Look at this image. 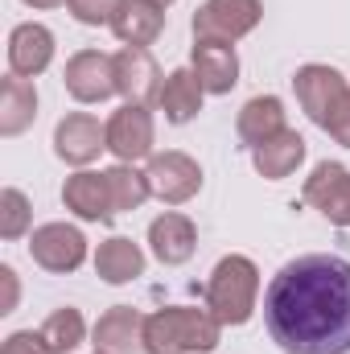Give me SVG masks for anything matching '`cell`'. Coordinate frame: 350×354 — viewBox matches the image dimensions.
Wrapping results in <instances>:
<instances>
[{"instance_id":"83f0119b","label":"cell","mask_w":350,"mask_h":354,"mask_svg":"<svg viewBox=\"0 0 350 354\" xmlns=\"http://www.w3.org/2000/svg\"><path fill=\"white\" fill-rule=\"evenodd\" d=\"M0 354H50V346H46L42 330H37V334H33V330H17V334L4 338Z\"/></svg>"},{"instance_id":"4dcf8cb0","label":"cell","mask_w":350,"mask_h":354,"mask_svg":"<svg viewBox=\"0 0 350 354\" xmlns=\"http://www.w3.org/2000/svg\"><path fill=\"white\" fill-rule=\"evenodd\" d=\"M21 4H29V8H58V4H66V0H21Z\"/></svg>"},{"instance_id":"603a6c76","label":"cell","mask_w":350,"mask_h":354,"mask_svg":"<svg viewBox=\"0 0 350 354\" xmlns=\"http://www.w3.org/2000/svg\"><path fill=\"white\" fill-rule=\"evenodd\" d=\"M202 99H206V91L198 83V75H194L190 66H177V71L165 75V87H161L157 107L165 111L169 124H190V120L202 111Z\"/></svg>"},{"instance_id":"3957f363","label":"cell","mask_w":350,"mask_h":354,"mask_svg":"<svg viewBox=\"0 0 350 354\" xmlns=\"http://www.w3.org/2000/svg\"><path fill=\"white\" fill-rule=\"evenodd\" d=\"M256 297H260V268L248 256H223L210 280H206V309L223 322V326H243L256 313Z\"/></svg>"},{"instance_id":"e0dca14e","label":"cell","mask_w":350,"mask_h":354,"mask_svg":"<svg viewBox=\"0 0 350 354\" xmlns=\"http://www.w3.org/2000/svg\"><path fill=\"white\" fill-rule=\"evenodd\" d=\"M149 248H153V256H157L165 268H177V264H185V260L194 256L198 231H194V223H190L185 214L165 210L161 218L149 223Z\"/></svg>"},{"instance_id":"ffe728a7","label":"cell","mask_w":350,"mask_h":354,"mask_svg":"<svg viewBox=\"0 0 350 354\" xmlns=\"http://www.w3.org/2000/svg\"><path fill=\"white\" fill-rule=\"evenodd\" d=\"M37 120V87L21 75L0 79V136H21Z\"/></svg>"},{"instance_id":"4fadbf2b","label":"cell","mask_w":350,"mask_h":354,"mask_svg":"<svg viewBox=\"0 0 350 354\" xmlns=\"http://www.w3.org/2000/svg\"><path fill=\"white\" fill-rule=\"evenodd\" d=\"M91 338H95L99 354H149V346H145V313L132 309V305H111L95 322Z\"/></svg>"},{"instance_id":"ba28073f","label":"cell","mask_w":350,"mask_h":354,"mask_svg":"<svg viewBox=\"0 0 350 354\" xmlns=\"http://www.w3.org/2000/svg\"><path fill=\"white\" fill-rule=\"evenodd\" d=\"M29 256H33L37 268L62 276V272L83 268V260H87V239H83V231L71 227V223H42V227L29 235Z\"/></svg>"},{"instance_id":"9a60e30c","label":"cell","mask_w":350,"mask_h":354,"mask_svg":"<svg viewBox=\"0 0 350 354\" xmlns=\"http://www.w3.org/2000/svg\"><path fill=\"white\" fill-rule=\"evenodd\" d=\"M54 62V33L37 21H25L8 33V71L21 79H37Z\"/></svg>"},{"instance_id":"6da1fadb","label":"cell","mask_w":350,"mask_h":354,"mask_svg":"<svg viewBox=\"0 0 350 354\" xmlns=\"http://www.w3.org/2000/svg\"><path fill=\"white\" fill-rule=\"evenodd\" d=\"M264 322L284 354H350V264L301 256L264 292Z\"/></svg>"},{"instance_id":"5bb4252c","label":"cell","mask_w":350,"mask_h":354,"mask_svg":"<svg viewBox=\"0 0 350 354\" xmlns=\"http://www.w3.org/2000/svg\"><path fill=\"white\" fill-rule=\"evenodd\" d=\"M190 71L198 75L206 95H231L239 83V54L227 41H194Z\"/></svg>"},{"instance_id":"f1b7e54d","label":"cell","mask_w":350,"mask_h":354,"mask_svg":"<svg viewBox=\"0 0 350 354\" xmlns=\"http://www.w3.org/2000/svg\"><path fill=\"white\" fill-rule=\"evenodd\" d=\"M0 284H4V301H0V313H12L17 309V297H21V284H17V272L4 264L0 268Z\"/></svg>"},{"instance_id":"1f68e13d","label":"cell","mask_w":350,"mask_h":354,"mask_svg":"<svg viewBox=\"0 0 350 354\" xmlns=\"http://www.w3.org/2000/svg\"><path fill=\"white\" fill-rule=\"evenodd\" d=\"M153 4H157V8H169V4H174V0H153Z\"/></svg>"},{"instance_id":"cb8c5ba5","label":"cell","mask_w":350,"mask_h":354,"mask_svg":"<svg viewBox=\"0 0 350 354\" xmlns=\"http://www.w3.org/2000/svg\"><path fill=\"white\" fill-rule=\"evenodd\" d=\"M107 194H111V210L124 214V210H140L153 189H149V174H140L136 165H111L107 169Z\"/></svg>"},{"instance_id":"d6986e66","label":"cell","mask_w":350,"mask_h":354,"mask_svg":"<svg viewBox=\"0 0 350 354\" xmlns=\"http://www.w3.org/2000/svg\"><path fill=\"white\" fill-rule=\"evenodd\" d=\"M305 136L301 132H293V128H284V132H276L272 140H264L260 149H252V165H256V174L268 177V181H280V177L297 174V165L305 161Z\"/></svg>"},{"instance_id":"d6a6232c","label":"cell","mask_w":350,"mask_h":354,"mask_svg":"<svg viewBox=\"0 0 350 354\" xmlns=\"http://www.w3.org/2000/svg\"><path fill=\"white\" fill-rule=\"evenodd\" d=\"M95 354H99V351H95Z\"/></svg>"},{"instance_id":"7c38bea8","label":"cell","mask_w":350,"mask_h":354,"mask_svg":"<svg viewBox=\"0 0 350 354\" xmlns=\"http://www.w3.org/2000/svg\"><path fill=\"white\" fill-rule=\"evenodd\" d=\"M103 149H107V124H99L91 111H71V115L58 120V128H54V153H58V161L83 169Z\"/></svg>"},{"instance_id":"7a4b0ae2","label":"cell","mask_w":350,"mask_h":354,"mask_svg":"<svg viewBox=\"0 0 350 354\" xmlns=\"http://www.w3.org/2000/svg\"><path fill=\"white\" fill-rule=\"evenodd\" d=\"M223 338V322L210 309L165 305L145 317V346L149 354H210Z\"/></svg>"},{"instance_id":"f546056e","label":"cell","mask_w":350,"mask_h":354,"mask_svg":"<svg viewBox=\"0 0 350 354\" xmlns=\"http://www.w3.org/2000/svg\"><path fill=\"white\" fill-rule=\"evenodd\" d=\"M326 132H330L338 145H347V149H350V95H347V103L338 107V115L330 120V128H326Z\"/></svg>"},{"instance_id":"484cf974","label":"cell","mask_w":350,"mask_h":354,"mask_svg":"<svg viewBox=\"0 0 350 354\" xmlns=\"http://www.w3.org/2000/svg\"><path fill=\"white\" fill-rule=\"evenodd\" d=\"M29 223H33V206H29V198L17 189V185H4L0 189V239H21L25 231H29Z\"/></svg>"},{"instance_id":"ac0fdd59","label":"cell","mask_w":350,"mask_h":354,"mask_svg":"<svg viewBox=\"0 0 350 354\" xmlns=\"http://www.w3.org/2000/svg\"><path fill=\"white\" fill-rule=\"evenodd\" d=\"M111 33L120 46H140L149 50L161 33H165V8H157L153 0H124V8L111 21Z\"/></svg>"},{"instance_id":"52a82bcc","label":"cell","mask_w":350,"mask_h":354,"mask_svg":"<svg viewBox=\"0 0 350 354\" xmlns=\"http://www.w3.org/2000/svg\"><path fill=\"white\" fill-rule=\"evenodd\" d=\"M111 66H116V95H124V103H136V107H149L161 99L165 87V75L157 66V58L140 46H124L111 54Z\"/></svg>"},{"instance_id":"8fae6325","label":"cell","mask_w":350,"mask_h":354,"mask_svg":"<svg viewBox=\"0 0 350 354\" xmlns=\"http://www.w3.org/2000/svg\"><path fill=\"white\" fill-rule=\"evenodd\" d=\"M62 83L66 95L75 103H103L116 95V66H111V54H99V50H79L66 58V71H62Z\"/></svg>"},{"instance_id":"d4e9b609","label":"cell","mask_w":350,"mask_h":354,"mask_svg":"<svg viewBox=\"0 0 350 354\" xmlns=\"http://www.w3.org/2000/svg\"><path fill=\"white\" fill-rule=\"evenodd\" d=\"M42 338H46V346L50 354H71L83 346V338H87V322H83V313L79 309H54L46 322H42Z\"/></svg>"},{"instance_id":"277c9868","label":"cell","mask_w":350,"mask_h":354,"mask_svg":"<svg viewBox=\"0 0 350 354\" xmlns=\"http://www.w3.org/2000/svg\"><path fill=\"white\" fill-rule=\"evenodd\" d=\"M293 91H297V103H301V111L326 132L330 128V120L338 115V107L347 103V75L342 71H334V66H326V62H309V66H301L297 75H293Z\"/></svg>"},{"instance_id":"7402d4cb","label":"cell","mask_w":350,"mask_h":354,"mask_svg":"<svg viewBox=\"0 0 350 354\" xmlns=\"http://www.w3.org/2000/svg\"><path fill=\"white\" fill-rule=\"evenodd\" d=\"M95 272L103 284H132L136 276H145V252L140 243H132L128 235H111L99 243L95 252Z\"/></svg>"},{"instance_id":"4316f807","label":"cell","mask_w":350,"mask_h":354,"mask_svg":"<svg viewBox=\"0 0 350 354\" xmlns=\"http://www.w3.org/2000/svg\"><path fill=\"white\" fill-rule=\"evenodd\" d=\"M66 8L79 25H111L124 0H66Z\"/></svg>"},{"instance_id":"2e32d148","label":"cell","mask_w":350,"mask_h":354,"mask_svg":"<svg viewBox=\"0 0 350 354\" xmlns=\"http://www.w3.org/2000/svg\"><path fill=\"white\" fill-rule=\"evenodd\" d=\"M62 202L75 218L83 223H111L116 210H111V194H107V177L91 174V169H79L75 177H66L62 185Z\"/></svg>"},{"instance_id":"8992f818","label":"cell","mask_w":350,"mask_h":354,"mask_svg":"<svg viewBox=\"0 0 350 354\" xmlns=\"http://www.w3.org/2000/svg\"><path fill=\"white\" fill-rule=\"evenodd\" d=\"M153 145H157V128H153L149 107L124 103L120 111H111V120H107V153L120 165H136V161L153 157Z\"/></svg>"},{"instance_id":"44dd1931","label":"cell","mask_w":350,"mask_h":354,"mask_svg":"<svg viewBox=\"0 0 350 354\" xmlns=\"http://www.w3.org/2000/svg\"><path fill=\"white\" fill-rule=\"evenodd\" d=\"M235 132L243 140V149H260L264 140H272L276 132H284V103L276 95H256L239 107Z\"/></svg>"},{"instance_id":"5b68a950","label":"cell","mask_w":350,"mask_h":354,"mask_svg":"<svg viewBox=\"0 0 350 354\" xmlns=\"http://www.w3.org/2000/svg\"><path fill=\"white\" fill-rule=\"evenodd\" d=\"M264 17L260 0H206L194 12V41H227L235 46L248 37Z\"/></svg>"},{"instance_id":"30bf717a","label":"cell","mask_w":350,"mask_h":354,"mask_svg":"<svg viewBox=\"0 0 350 354\" xmlns=\"http://www.w3.org/2000/svg\"><path fill=\"white\" fill-rule=\"evenodd\" d=\"M301 198H305L322 218H330L334 227H350V169L347 165H338V161L313 165V174L305 177Z\"/></svg>"},{"instance_id":"9c48e42d","label":"cell","mask_w":350,"mask_h":354,"mask_svg":"<svg viewBox=\"0 0 350 354\" xmlns=\"http://www.w3.org/2000/svg\"><path fill=\"white\" fill-rule=\"evenodd\" d=\"M149 189L153 198H161L165 206H181L202 189V165L190 153H153L149 157Z\"/></svg>"}]
</instances>
